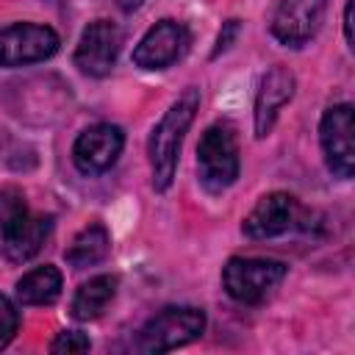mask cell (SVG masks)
<instances>
[{
	"label": "cell",
	"instance_id": "4fadbf2b",
	"mask_svg": "<svg viewBox=\"0 0 355 355\" xmlns=\"http://www.w3.org/2000/svg\"><path fill=\"white\" fill-rule=\"evenodd\" d=\"M50 230H53V216L25 214V216L17 222V227L11 230V236H8L6 247H3V255H6L8 261H14V263L31 261V258L42 250L44 239L50 236Z\"/></svg>",
	"mask_w": 355,
	"mask_h": 355
},
{
	"label": "cell",
	"instance_id": "2e32d148",
	"mask_svg": "<svg viewBox=\"0 0 355 355\" xmlns=\"http://www.w3.org/2000/svg\"><path fill=\"white\" fill-rule=\"evenodd\" d=\"M108 250H111V236H108V230H105L103 225H89V227H83V230L72 239V244H69V250L64 252V258H67V263H69L72 269H86V266H94V263L105 261Z\"/></svg>",
	"mask_w": 355,
	"mask_h": 355
},
{
	"label": "cell",
	"instance_id": "3957f363",
	"mask_svg": "<svg viewBox=\"0 0 355 355\" xmlns=\"http://www.w3.org/2000/svg\"><path fill=\"white\" fill-rule=\"evenodd\" d=\"M286 263L272 258H230L222 269L225 291L244 305L263 302L286 277Z\"/></svg>",
	"mask_w": 355,
	"mask_h": 355
},
{
	"label": "cell",
	"instance_id": "7a4b0ae2",
	"mask_svg": "<svg viewBox=\"0 0 355 355\" xmlns=\"http://www.w3.org/2000/svg\"><path fill=\"white\" fill-rule=\"evenodd\" d=\"M197 169L200 183L219 194L239 178V141L227 122H214L205 128L197 144Z\"/></svg>",
	"mask_w": 355,
	"mask_h": 355
},
{
	"label": "cell",
	"instance_id": "7c38bea8",
	"mask_svg": "<svg viewBox=\"0 0 355 355\" xmlns=\"http://www.w3.org/2000/svg\"><path fill=\"white\" fill-rule=\"evenodd\" d=\"M294 72L283 64L272 67L263 80H261V89H258V97H255V136H266L280 114V108L294 97Z\"/></svg>",
	"mask_w": 355,
	"mask_h": 355
},
{
	"label": "cell",
	"instance_id": "44dd1931",
	"mask_svg": "<svg viewBox=\"0 0 355 355\" xmlns=\"http://www.w3.org/2000/svg\"><path fill=\"white\" fill-rule=\"evenodd\" d=\"M344 36H347V42L352 44V0H349L347 8H344Z\"/></svg>",
	"mask_w": 355,
	"mask_h": 355
},
{
	"label": "cell",
	"instance_id": "d6986e66",
	"mask_svg": "<svg viewBox=\"0 0 355 355\" xmlns=\"http://www.w3.org/2000/svg\"><path fill=\"white\" fill-rule=\"evenodd\" d=\"M17 327H19V313H17V305H14V302H11L6 294H0V349L11 344V338H14Z\"/></svg>",
	"mask_w": 355,
	"mask_h": 355
},
{
	"label": "cell",
	"instance_id": "30bf717a",
	"mask_svg": "<svg viewBox=\"0 0 355 355\" xmlns=\"http://www.w3.org/2000/svg\"><path fill=\"white\" fill-rule=\"evenodd\" d=\"M327 0H280L272 17V33L286 47H302L322 25Z\"/></svg>",
	"mask_w": 355,
	"mask_h": 355
},
{
	"label": "cell",
	"instance_id": "6da1fadb",
	"mask_svg": "<svg viewBox=\"0 0 355 355\" xmlns=\"http://www.w3.org/2000/svg\"><path fill=\"white\" fill-rule=\"evenodd\" d=\"M197 108H200V92L197 89H186L169 105V111L161 116V122L153 128L150 141H147V155H150L155 191H166L172 186L178 155H180V144H183V136H186L189 125L194 122Z\"/></svg>",
	"mask_w": 355,
	"mask_h": 355
},
{
	"label": "cell",
	"instance_id": "e0dca14e",
	"mask_svg": "<svg viewBox=\"0 0 355 355\" xmlns=\"http://www.w3.org/2000/svg\"><path fill=\"white\" fill-rule=\"evenodd\" d=\"M28 214L25 200L17 189H0V252L11 236V230L17 227V222Z\"/></svg>",
	"mask_w": 355,
	"mask_h": 355
},
{
	"label": "cell",
	"instance_id": "9a60e30c",
	"mask_svg": "<svg viewBox=\"0 0 355 355\" xmlns=\"http://www.w3.org/2000/svg\"><path fill=\"white\" fill-rule=\"evenodd\" d=\"M61 272L53 263H44L17 280V300L22 305H53L61 297Z\"/></svg>",
	"mask_w": 355,
	"mask_h": 355
},
{
	"label": "cell",
	"instance_id": "277c9868",
	"mask_svg": "<svg viewBox=\"0 0 355 355\" xmlns=\"http://www.w3.org/2000/svg\"><path fill=\"white\" fill-rule=\"evenodd\" d=\"M202 330H205L202 308H191V305L164 308L141 327L139 349L141 352H169V349H178V347L200 338Z\"/></svg>",
	"mask_w": 355,
	"mask_h": 355
},
{
	"label": "cell",
	"instance_id": "8992f818",
	"mask_svg": "<svg viewBox=\"0 0 355 355\" xmlns=\"http://www.w3.org/2000/svg\"><path fill=\"white\" fill-rule=\"evenodd\" d=\"M58 50V33L36 22H14L0 31V67H25L50 58Z\"/></svg>",
	"mask_w": 355,
	"mask_h": 355
},
{
	"label": "cell",
	"instance_id": "8fae6325",
	"mask_svg": "<svg viewBox=\"0 0 355 355\" xmlns=\"http://www.w3.org/2000/svg\"><path fill=\"white\" fill-rule=\"evenodd\" d=\"M300 222V205L286 191H269L263 194L255 208L247 214L241 230L247 239H275L297 227Z\"/></svg>",
	"mask_w": 355,
	"mask_h": 355
},
{
	"label": "cell",
	"instance_id": "ba28073f",
	"mask_svg": "<svg viewBox=\"0 0 355 355\" xmlns=\"http://www.w3.org/2000/svg\"><path fill=\"white\" fill-rule=\"evenodd\" d=\"M125 147V133L119 125L97 122L86 128L72 144V161L83 175H100L111 169Z\"/></svg>",
	"mask_w": 355,
	"mask_h": 355
},
{
	"label": "cell",
	"instance_id": "52a82bcc",
	"mask_svg": "<svg viewBox=\"0 0 355 355\" xmlns=\"http://www.w3.org/2000/svg\"><path fill=\"white\" fill-rule=\"evenodd\" d=\"M122 50V31L111 19H94L83 28L75 47V67L92 78H103L114 69Z\"/></svg>",
	"mask_w": 355,
	"mask_h": 355
},
{
	"label": "cell",
	"instance_id": "5b68a950",
	"mask_svg": "<svg viewBox=\"0 0 355 355\" xmlns=\"http://www.w3.org/2000/svg\"><path fill=\"white\" fill-rule=\"evenodd\" d=\"M319 141L327 169L338 178H352L355 172V111L349 103L330 105L319 122Z\"/></svg>",
	"mask_w": 355,
	"mask_h": 355
},
{
	"label": "cell",
	"instance_id": "ac0fdd59",
	"mask_svg": "<svg viewBox=\"0 0 355 355\" xmlns=\"http://www.w3.org/2000/svg\"><path fill=\"white\" fill-rule=\"evenodd\" d=\"M89 347H92V341L80 330H61L53 338L50 352H55V355H72V352H89Z\"/></svg>",
	"mask_w": 355,
	"mask_h": 355
},
{
	"label": "cell",
	"instance_id": "7402d4cb",
	"mask_svg": "<svg viewBox=\"0 0 355 355\" xmlns=\"http://www.w3.org/2000/svg\"><path fill=\"white\" fill-rule=\"evenodd\" d=\"M141 3H144V0H116V6H119V8L125 11V14H130V11H136V8L141 6Z\"/></svg>",
	"mask_w": 355,
	"mask_h": 355
},
{
	"label": "cell",
	"instance_id": "9c48e42d",
	"mask_svg": "<svg viewBox=\"0 0 355 355\" xmlns=\"http://www.w3.org/2000/svg\"><path fill=\"white\" fill-rule=\"evenodd\" d=\"M189 50V31L178 19L155 22L136 44L133 64L141 69H166Z\"/></svg>",
	"mask_w": 355,
	"mask_h": 355
},
{
	"label": "cell",
	"instance_id": "5bb4252c",
	"mask_svg": "<svg viewBox=\"0 0 355 355\" xmlns=\"http://www.w3.org/2000/svg\"><path fill=\"white\" fill-rule=\"evenodd\" d=\"M116 286H119L116 275H94V277H89L86 283H80V288H78L75 297H72V308H69L72 316H75L78 322L97 319V316L108 308V302L114 300Z\"/></svg>",
	"mask_w": 355,
	"mask_h": 355
},
{
	"label": "cell",
	"instance_id": "ffe728a7",
	"mask_svg": "<svg viewBox=\"0 0 355 355\" xmlns=\"http://www.w3.org/2000/svg\"><path fill=\"white\" fill-rule=\"evenodd\" d=\"M236 31H239V19H227V22H225V31L219 33V42H216V50H214V55H219L222 50H227V47H230V42H233Z\"/></svg>",
	"mask_w": 355,
	"mask_h": 355
}]
</instances>
